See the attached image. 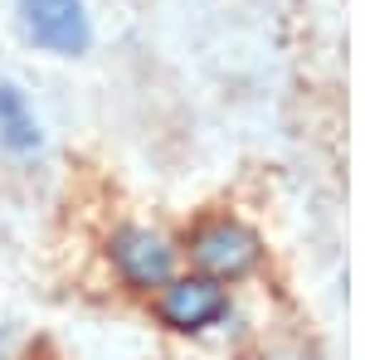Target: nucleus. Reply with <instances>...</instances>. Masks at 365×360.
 Instances as JSON below:
<instances>
[{
    "instance_id": "2",
    "label": "nucleus",
    "mask_w": 365,
    "mask_h": 360,
    "mask_svg": "<svg viewBox=\"0 0 365 360\" xmlns=\"http://www.w3.org/2000/svg\"><path fill=\"white\" fill-rule=\"evenodd\" d=\"M156 312H161V322H166L170 331L205 336V331H220L234 317V297H229V282H220V277L175 273L156 292Z\"/></svg>"
},
{
    "instance_id": "4",
    "label": "nucleus",
    "mask_w": 365,
    "mask_h": 360,
    "mask_svg": "<svg viewBox=\"0 0 365 360\" xmlns=\"http://www.w3.org/2000/svg\"><path fill=\"white\" fill-rule=\"evenodd\" d=\"M108 263H113L117 282L127 292H161L175 277V244L161 229L146 224H127L108 239Z\"/></svg>"
},
{
    "instance_id": "3",
    "label": "nucleus",
    "mask_w": 365,
    "mask_h": 360,
    "mask_svg": "<svg viewBox=\"0 0 365 360\" xmlns=\"http://www.w3.org/2000/svg\"><path fill=\"white\" fill-rule=\"evenodd\" d=\"M25 44L49 58H78L93 44V15L83 0H15Z\"/></svg>"
},
{
    "instance_id": "6",
    "label": "nucleus",
    "mask_w": 365,
    "mask_h": 360,
    "mask_svg": "<svg viewBox=\"0 0 365 360\" xmlns=\"http://www.w3.org/2000/svg\"><path fill=\"white\" fill-rule=\"evenodd\" d=\"M0 360H5V326H0Z\"/></svg>"
},
{
    "instance_id": "5",
    "label": "nucleus",
    "mask_w": 365,
    "mask_h": 360,
    "mask_svg": "<svg viewBox=\"0 0 365 360\" xmlns=\"http://www.w3.org/2000/svg\"><path fill=\"white\" fill-rule=\"evenodd\" d=\"M0 151L20 161L44 151V122L29 103V93L10 78H0Z\"/></svg>"
},
{
    "instance_id": "1",
    "label": "nucleus",
    "mask_w": 365,
    "mask_h": 360,
    "mask_svg": "<svg viewBox=\"0 0 365 360\" xmlns=\"http://www.w3.org/2000/svg\"><path fill=\"white\" fill-rule=\"evenodd\" d=\"M185 253L195 263V273L205 277H220V282H244V277L263 263V244L249 224L229 220V215H215L190 229L185 239Z\"/></svg>"
}]
</instances>
